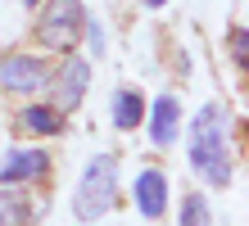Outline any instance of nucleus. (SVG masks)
<instances>
[{
    "mask_svg": "<svg viewBox=\"0 0 249 226\" xmlns=\"http://www.w3.org/2000/svg\"><path fill=\"white\" fill-rule=\"evenodd\" d=\"M190 168H195L209 186H231V113L222 104H204L195 113V131H190Z\"/></svg>",
    "mask_w": 249,
    "mask_h": 226,
    "instance_id": "obj_1",
    "label": "nucleus"
},
{
    "mask_svg": "<svg viewBox=\"0 0 249 226\" xmlns=\"http://www.w3.org/2000/svg\"><path fill=\"white\" fill-rule=\"evenodd\" d=\"M113 199H118V158L113 154H95L86 163V172L77 181V199H72V217L77 222H95L105 217Z\"/></svg>",
    "mask_w": 249,
    "mask_h": 226,
    "instance_id": "obj_2",
    "label": "nucleus"
},
{
    "mask_svg": "<svg viewBox=\"0 0 249 226\" xmlns=\"http://www.w3.org/2000/svg\"><path fill=\"white\" fill-rule=\"evenodd\" d=\"M86 32V9L82 0H50L36 18V41L50 50H72L77 36Z\"/></svg>",
    "mask_w": 249,
    "mask_h": 226,
    "instance_id": "obj_3",
    "label": "nucleus"
},
{
    "mask_svg": "<svg viewBox=\"0 0 249 226\" xmlns=\"http://www.w3.org/2000/svg\"><path fill=\"white\" fill-rule=\"evenodd\" d=\"M50 82V64L36 54H9L0 59V86L14 90V95H27V90H41Z\"/></svg>",
    "mask_w": 249,
    "mask_h": 226,
    "instance_id": "obj_4",
    "label": "nucleus"
},
{
    "mask_svg": "<svg viewBox=\"0 0 249 226\" xmlns=\"http://www.w3.org/2000/svg\"><path fill=\"white\" fill-rule=\"evenodd\" d=\"M54 109L59 113H72L82 104V95H86V86H91V64L86 59H64V68L54 72Z\"/></svg>",
    "mask_w": 249,
    "mask_h": 226,
    "instance_id": "obj_5",
    "label": "nucleus"
},
{
    "mask_svg": "<svg viewBox=\"0 0 249 226\" xmlns=\"http://www.w3.org/2000/svg\"><path fill=\"white\" fill-rule=\"evenodd\" d=\"M46 168H50V154H41V149H9L0 158V186L36 181V176H46Z\"/></svg>",
    "mask_w": 249,
    "mask_h": 226,
    "instance_id": "obj_6",
    "label": "nucleus"
},
{
    "mask_svg": "<svg viewBox=\"0 0 249 226\" xmlns=\"http://www.w3.org/2000/svg\"><path fill=\"white\" fill-rule=\"evenodd\" d=\"M136 208H141V217H163V208H168V176L159 168H145L136 176Z\"/></svg>",
    "mask_w": 249,
    "mask_h": 226,
    "instance_id": "obj_7",
    "label": "nucleus"
},
{
    "mask_svg": "<svg viewBox=\"0 0 249 226\" xmlns=\"http://www.w3.org/2000/svg\"><path fill=\"white\" fill-rule=\"evenodd\" d=\"M177 131H181V104H177V95H159L154 109H150V136H154V145L159 149L172 145Z\"/></svg>",
    "mask_w": 249,
    "mask_h": 226,
    "instance_id": "obj_8",
    "label": "nucleus"
},
{
    "mask_svg": "<svg viewBox=\"0 0 249 226\" xmlns=\"http://www.w3.org/2000/svg\"><path fill=\"white\" fill-rule=\"evenodd\" d=\"M18 127L32 136H54V131H64V113L54 104H32V109L18 113Z\"/></svg>",
    "mask_w": 249,
    "mask_h": 226,
    "instance_id": "obj_9",
    "label": "nucleus"
},
{
    "mask_svg": "<svg viewBox=\"0 0 249 226\" xmlns=\"http://www.w3.org/2000/svg\"><path fill=\"white\" fill-rule=\"evenodd\" d=\"M32 222V199L18 186H0V226H27Z\"/></svg>",
    "mask_w": 249,
    "mask_h": 226,
    "instance_id": "obj_10",
    "label": "nucleus"
},
{
    "mask_svg": "<svg viewBox=\"0 0 249 226\" xmlns=\"http://www.w3.org/2000/svg\"><path fill=\"white\" fill-rule=\"evenodd\" d=\"M141 118H145V104H141V90H118L113 95V127L118 131H131V127H141Z\"/></svg>",
    "mask_w": 249,
    "mask_h": 226,
    "instance_id": "obj_11",
    "label": "nucleus"
},
{
    "mask_svg": "<svg viewBox=\"0 0 249 226\" xmlns=\"http://www.w3.org/2000/svg\"><path fill=\"white\" fill-rule=\"evenodd\" d=\"M181 226H213V213H209L204 194H186L181 199Z\"/></svg>",
    "mask_w": 249,
    "mask_h": 226,
    "instance_id": "obj_12",
    "label": "nucleus"
},
{
    "mask_svg": "<svg viewBox=\"0 0 249 226\" xmlns=\"http://www.w3.org/2000/svg\"><path fill=\"white\" fill-rule=\"evenodd\" d=\"M231 50H236V64H245V54H249V36H245V27H236V32H231Z\"/></svg>",
    "mask_w": 249,
    "mask_h": 226,
    "instance_id": "obj_13",
    "label": "nucleus"
},
{
    "mask_svg": "<svg viewBox=\"0 0 249 226\" xmlns=\"http://www.w3.org/2000/svg\"><path fill=\"white\" fill-rule=\"evenodd\" d=\"M141 5H150V9H159V5H168V0H141Z\"/></svg>",
    "mask_w": 249,
    "mask_h": 226,
    "instance_id": "obj_14",
    "label": "nucleus"
},
{
    "mask_svg": "<svg viewBox=\"0 0 249 226\" xmlns=\"http://www.w3.org/2000/svg\"><path fill=\"white\" fill-rule=\"evenodd\" d=\"M23 5H41V0H23Z\"/></svg>",
    "mask_w": 249,
    "mask_h": 226,
    "instance_id": "obj_15",
    "label": "nucleus"
}]
</instances>
